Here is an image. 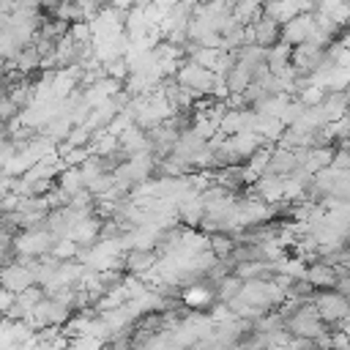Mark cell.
I'll return each mask as SVG.
<instances>
[{"mask_svg":"<svg viewBox=\"0 0 350 350\" xmlns=\"http://www.w3.org/2000/svg\"><path fill=\"white\" fill-rule=\"evenodd\" d=\"M175 79H178V85H180L183 90H189V93L194 96V101H197V98L213 93V88H216V82H219V74H213L211 68H205V66H200V63H194V60H183V66L178 68Z\"/></svg>","mask_w":350,"mask_h":350,"instance_id":"6da1fadb","label":"cell"},{"mask_svg":"<svg viewBox=\"0 0 350 350\" xmlns=\"http://www.w3.org/2000/svg\"><path fill=\"white\" fill-rule=\"evenodd\" d=\"M312 304H314V309L325 325H339L342 320L350 317V304L339 290H317Z\"/></svg>","mask_w":350,"mask_h":350,"instance_id":"7a4b0ae2","label":"cell"},{"mask_svg":"<svg viewBox=\"0 0 350 350\" xmlns=\"http://www.w3.org/2000/svg\"><path fill=\"white\" fill-rule=\"evenodd\" d=\"M36 284V271L30 268V265H25V262H11V265H5L3 271H0V287L3 290H8V293H14V295H19V293H25L27 287H33Z\"/></svg>","mask_w":350,"mask_h":350,"instance_id":"3957f363","label":"cell"},{"mask_svg":"<svg viewBox=\"0 0 350 350\" xmlns=\"http://www.w3.org/2000/svg\"><path fill=\"white\" fill-rule=\"evenodd\" d=\"M298 167V159H295V150L293 148H284V145H273L271 148V156H268V164L262 167L260 175H271V178H290Z\"/></svg>","mask_w":350,"mask_h":350,"instance_id":"277c9868","label":"cell"},{"mask_svg":"<svg viewBox=\"0 0 350 350\" xmlns=\"http://www.w3.org/2000/svg\"><path fill=\"white\" fill-rule=\"evenodd\" d=\"M257 112L254 109H227L224 118L219 120V134L221 137H235V134H249L254 131Z\"/></svg>","mask_w":350,"mask_h":350,"instance_id":"5b68a950","label":"cell"},{"mask_svg":"<svg viewBox=\"0 0 350 350\" xmlns=\"http://www.w3.org/2000/svg\"><path fill=\"white\" fill-rule=\"evenodd\" d=\"M249 33H252V44L262 46V49H271L282 41V25L265 14H260L252 25H249Z\"/></svg>","mask_w":350,"mask_h":350,"instance_id":"8992f818","label":"cell"},{"mask_svg":"<svg viewBox=\"0 0 350 350\" xmlns=\"http://www.w3.org/2000/svg\"><path fill=\"white\" fill-rule=\"evenodd\" d=\"M159 254L153 249H142V246H131L129 252H123V271L134 273V276H145L159 265Z\"/></svg>","mask_w":350,"mask_h":350,"instance_id":"52a82bcc","label":"cell"},{"mask_svg":"<svg viewBox=\"0 0 350 350\" xmlns=\"http://www.w3.org/2000/svg\"><path fill=\"white\" fill-rule=\"evenodd\" d=\"M314 33V16L312 14H298L293 16L290 22L282 25V41L290 44V46H298V44H306Z\"/></svg>","mask_w":350,"mask_h":350,"instance_id":"ba28073f","label":"cell"},{"mask_svg":"<svg viewBox=\"0 0 350 350\" xmlns=\"http://www.w3.org/2000/svg\"><path fill=\"white\" fill-rule=\"evenodd\" d=\"M306 282L314 287V290H336V265H331L328 260H312L306 265Z\"/></svg>","mask_w":350,"mask_h":350,"instance_id":"9c48e42d","label":"cell"},{"mask_svg":"<svg viewBox=\"0 0 350 350\" xmlns=\"http://www.w3.org/2000/svg\"><path fill=\"white\" fill-rule=\"evenodd\" d=\"M320 107H323L328 123H336L345 115H350V96H347V90H325Z\"/></svg>","mask_w":350,"mask_h":350,"instance_id":"30bf717a","label":"cell"},{"mask_svg":"<svg viewBox=\"0 0 350 350\" xmlns=\"http://www.w3.org/2000/svg\"><path fill=\"white\" fill-rule=\"evenodd\" d=\"M257 66H260V63H257ZM221 79H224L230 96H232V93H243V90L252 85V66L235 57V63L221 74Z\"/></svg>","mask_w":350,"mask_h":350,"instance_id":"8fae6325","label":"cell"},{"mask_svg":"<svg viewBox=\"0 0 350 350\" xmlns=\"http://www.w3.org/2000/svg\"><path fill=\"white\" fill-rule=\"evenodd\" d=\"M41 68V55H38V49L30 44V46H25L11 63H8V71H16V74H22V77H30L33 71H38Z\"/></svg>","mask_w":350,"mask_h":350,"instance_id":"7c38bea8","label":"cell"},{"mask_svg":"<svg viewBox=\"0 0 350 350\" xmlns=\"http://www.w3.org/2000/svg\"><path fill=\"white\" fill-rule=\"evenodd\" d=\"M290 57H293V46L290 44H284V41H279L276 46H271L268 49V57H265V63H268V68H271V74H284L287 68H290Z\"/></svg>","mask_w":350,"mask_h":350,"instance_id":"4fadbf2b","label":"cell"},{"mask_svg":"<svg viewBox=\"0 0 350 350\" xmlns=\"http://www.w3.org/2000/svg\"><path fill=\"white\" fill-rule=\"evenodd\" d=\"M57 186H60V191H63V194L68 197V202H71V197H74V194L85 191L82 170H79V167H66V170L57 175Z\"/></svg>","mask_w":350,"mask_h":350,"instance_id":"5bb4252c","label":"cell"},{"mask_svg":"<svg viewBox=\"0 0 350 350\" xmlns=\"http://www.w3.org/2000/svg\"><path fill=\"white\" fill-rule=\"evenodd\" d=\"M241 290H243V279H238V276H224V279L216 284V301L230 306V304L241 295Z\"/></svg>","mask_w":350,"mask_h":350,"instance_id":"9a60e30c","label":"cell"},{"mask_svg":"<svg viewBox=\"0 0 350 350\" xmlns=\"http://www.w3.org/2000/svg\"><path fill=\"white\" fill-rule=\"evenodd\" d=\"M208 249L213 252L216 260H224V257L232 254V249H235V238H232L230 232H216V235L208 241Z\"/></svg>","mask_w":350,"mask_h":350,"instance_id":"2e32d148","label":"cell"},{"mask_svg":"<svg viewBox=\"0 0 350 350\" xmlns=\"http://www.w3.org/2000/svg\"><path fill=\"white\" fill-rule=\"evenodd\" d=\"M11 139H14V126L0 123V145H5V142H11Z\"/></svg>","mask_w":350,"mask_h":350,"instance_id":"e0dca14e","label":"cell"},{"mask_svg":"<svg viewBox=\"0 0 350 350\" xmlns=\"http://www.w3.org/2000/svg\"><path fill=\"white\" fill-rule=\"evenodd\" d=\"M178 3H180V0H153V5H156L159 11H164V14H167L170 8H175Z\"/></svg>","mask_w":350,"mask_h":350,"instance_id":"ac0fdd59","label":"cell"},{"mask_svg":"<svg viewBox=\"0 0 350 350\" xmlns=\"http://www.w3.org/2000/svg\"><path fill=\"white\" fill-rule=\"evenodd\" d=\"M16 11V0H0V14H14Z\"/></svg>","mask_w":350,"mask_h":350,"instance_id":"d6986e66","label":"cell"},{"mask_svg":"<svg viewBox=\"0 0 350 350\" xmlns=\"http://www.w3.org/2000/svg\"><path fill=\"white\" fill-rule=\"evenodd\" d=\"M342 241L350 243V219H347V224H345V230H342Z\"/></svg>","mask_w":350,"mask_h":350,"instance_id":"ffe728a7","label":"cell"},{"mask_svg":"<svg viewBox=\"0 0 350 350\" xmlns=\"http://www.w3.org/2000/svg\"><path fill=\"white\" fill-rule=\"evenodd\" d=\"M342 3H347V5H350V0H342Z\"/></svg>","mask_w":350,"mask_h":350,"instance_id":"44dd1931","label":"cell"},{"mask_svg":"<svg viewBox=\"0 0 350 350\" xmlns=\"http://www.w3.org/2000/svg\"><path fill=\"white\" fill-rule=\"evenodd\" d=\"M345 268H347V271H350V265H345Z\"/></svg>","mask_w":350,"mask_h":350,"instance_id":"7402d4cb","label":"cell"},{"mask_svg":"<svg viewBox=\"0 0 350 350\" xmlns=\"http://www.w3.org/2000/svg\"><path fill=\"white\" fill-rule=\"evenodd\" d=\"M347 304H350V298H347Z\"/></svg>","mask_w":350,"mask_h":350,"instance_id":"603a6c76","label":"cell"}]
</instances>
